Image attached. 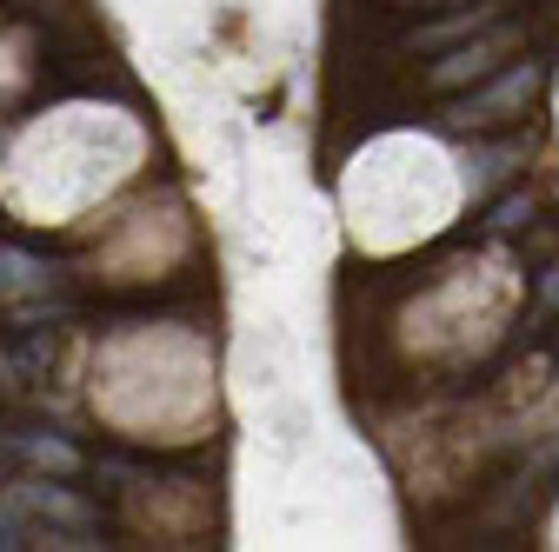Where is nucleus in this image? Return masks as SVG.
Instances as JSON below:
<instances>
[{
    "mask_svg": "<svg viewBox=\"0 0 559 552\" xmlns=\"http://www.w3.org/2000/svg\"><path fill=\"white\" fill-rule=\"evenodd\" d=\"M53 360V333H21V339H0V393H27L47 380Z\"/></svg>",
    "mask_w": 559,
    "mask_h": 552,
    "instance_id": "f257e3e1",
    "label": "nucleus"
},
{
    "mask_svg": "<svg viewBox=\"0 0 559 552\" xmlns=\"http://www.w3.org/2000/svg\"><path fill=\"white\" fill-rule=\"evenodd\" d=\"M533 81H539L533 67H520V74H507V81H500L493 94H479V100H466V113H460V120H507V107H520V100L533 94Z\"/></svg>",
    "mask_w": 559,
    "mask_h": 552,
    "instance_id": "f03ea898",
    "label": "nucleus"
},
{
    "mask_svg": "<svg viewBox=\"0 0 559 552\" xmlns=\"http://www.w3.org/2000/svg\"><path fill=\"white\" fill-rule=\"evenodd\" d=\"M47 287V266L21 247H0V300H14V293H40Z\"/></svg>",
    "mask_w": 559,
    "mask_h": 552,
    "instance_id": "7ed1b4c3",
    "label": "nucleus"
},
{
    "mask_svg": "<svg viewBox=\"0 0 559 552\" xmlns=\"http://www.w3.org/2000/svg\"><path fill=\"white\" fill-rule=\"evenodd\" d=\"M14 453H27L34 466H53V472H74V466H81V453H74V446H60V440H34V433H27V440H14Z\"/></svg>",
    "mask_w": 559,
    "mask_h": 552,
    "instance_id": "20e7f679",
    "label": "nucleus"
}]
</instances>
